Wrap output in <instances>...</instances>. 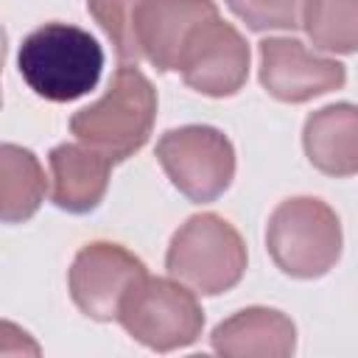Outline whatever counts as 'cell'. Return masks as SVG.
Wrapping results in <instances>:
<instances>
[{"label":"cell","instance_id":"cell-1","mask_svg":"<svg viewBox=\"0 0 358 358\" xmlns=\"http://www.w3.org/2000/svg\"><path fill=\"white\" fill-rule=\"evenodd\" d=\"M154 117L157 90L137 64H120L106 92L70 117V131L112 162H123L148 143Z\"/></svg>","mask_w":358,"mask_h":358},{"label":"cell","instance_id":"cell-2","mask_svg":"<svg viewBox=\"0 0 358 358\" xmlns=\"http://www.w3.org/2000/svg\"><path fill=\"white\" fill-rule=\"evenodd\" d=\"M17 67L39 98L67 103L98 84L103 50L90 31L67 22H48L22 39Z\"/></svg>","mask_w":358,"mask_h":358},{"label":"cell","instance_id":"cell-3","mask_svg":"<svg viewBox=\"0 0 358 358\" xmlns=\"http://www.w3.org/2000/svg\"><path fill=\"white\" fill-rule=\"evenodd\" d=\"M165 268L196 294L215 296L241 282L246 271V243L227 218L199 213L173 232Z\"/></svg>","mask_w":358,"mask_h":358},{"label":"cell","instance_id":"cell-4","mask_svg":"<svg viewBox=\"0 0 358 358\" xmlns=\"http://www.w3.org/2000/svg\"><path fill=\"white\" fill-rule=\"evenodd\" d=\"M266 246L274 266L296 280L327 274L341 257V224L330 204L313 196L285 199L268 218Z\"/></svg>","mask_w":358,"mask_h":358},{"label":"cell","instance_id":"cell-5","mask_svg":"<svg viewBox=\"0 0 358 358\" xmlns=\"http://www.w3.org/2000/svg\"><path fill=\"white\" fill-rule=\"evenodd\" d=\"M117 322L148 350L171 352L190 347L204 327L196 291L176 277H143L123 299Z\"/></svg>","mask_w":358,"mask_h":358},{"label":"cell","instance_id":"cell-6","mask_svg":"<svg viewBox=\"0 0 358 358\" xmlns=\"http://www.w3.org/2000/svg\"><path fill=\"white\" fill-rule=\"evenodd\" d=\"M157 159L173 187L190 201H215L235 176V148L213 126L171 129L157 143Z\"/></svg>","mask_w":358,"mask_h":358},{"label":"cell","instance_id":"cell-7","mask_svg":"<svg viewBox=\"0 0 358 358\" xmlns=\"http://www.w3.org/2000/svg\"><path fill=\"white\" fill-rule=\"evenodd\" d=\"M145 274V263L126 246L92 241L78 249L70 266V296L84 316L95 322H112L117 319L126 294Z\"/></svg>","mask_w":358,"mask_h":358},{"label":"cell","instance_id":"cell-8","mask_svg":"<svg viewBox=\"0 0 358 358\" xmlns=\"http://www.w3.org/2000/svg\"><path fill=\"white\" fill-rule=\"evenodd\" d=\"M179 73L187 87L210 98L235 95L249 76V45L232 22L210 17L190 36Z\"/></svg>","mask_w":358,"mask_h":358},{"label":"cell","instance_id":"cell-9","mask_svg":"<svg viewBox=\"0 0 358 358\" xmlns=\"http://www.w3.org/2000/svg\"><path fill=\"white\" fill-rule=\"evenodd\" d=\"M257 53L263 90L285 103H305L310 98L341 90L347 81L341 62L316 56L291 36H268L257 45Z\"/></svg>","mask_w":358,"mask_h":358},{"label":"cell","instance_id":"cell-10","mask_svg":"<svg viewBox=\"0 0 358 358\" xmlns=\"http://www.w3.org/2000/svg\"><path fill=\"white\" fill-rule=\"evenodd\" d=\"M210 17H218L213 0H143L137 11V42L143 59L157 70H179L182 53Z\"/></svg>","mask_w":358,"mask_h":358},{"label":"cell","instance_id":"cell-11","mask_svg":"<svg viewBox=\"0 0 358 358\" xmlns=\"http://www.w3.org/2000/svg\"><path fill=\"white\" fill-rule=\"evenodd\" d=\"M50 199L59 210L90 213L95 210L109 185V168L115 165L101 151L84 143H62L50 151Z\"/></svg>","mask_w":358,"mask_h":358},{"label":"cell","instance_id":"cell-12","mask_svg":"<svg viewBox=\"0 0 358 358\" xmlns=\"http://www.w3.org/2000/svg\"><path fill=\"white\" fill-rule=\"evenodd\" d=\"M213 350L227 358H288L296 347L294 322L274 308H243L213 330Z\"/></svg>","mask_w":358,"mask_h":358},{"label":"cell","instance_id":"cell-13","mask_svg":"<svg viewBox=\"0 0 358 358\" xmlns=\"http://www.w3.org/2000/svg\"><path fill=\"white\" fill-rule=\"evenodd\" d=\"M302 145L310 165L327 176L358 173V106L330 103L308 115Z\"/></svg>","mask_w":358,"mask_h":358},{"label":"cell","instance_id":"cell-14","mask_svg":"<svg viewBox=\"0 0 358 358\" xmlns=\"http://www.w3.org/2000/svg\"><path fill=\"white\" fill-rule=\"evenodd\" d=\"M45 171L39 159L14 143L0 145V218L6 224L28 221L45 199Z\"/></svg>","mask_w":358,"mask_h":358},{"label":"cell","instance_id":"cell-15","mask_svg":"<svg viewBox=\"0 0 358 358\" xmlns=\"http://www.w3.org/2000/svg\"><path fill=\"white\" fill-rule=\"evenodd\" d=\"M302 28L313 48L327 53L358 50V0H305Z\"/></svg>","mask_w":358,"mask_h":358},{"label":"cell","instance_id":"cell-16","mask_svg":"<svg viewBox=\"0 0 358 358\" xmlns=\"http://www.w3.org/2000/svg\"><path fill=\"white\" fill-rule=\"evenodd\" d=\"M143 0H87L92 20L109 36L117 59L123 64H137L143 59L137 42V11Z\"/></svg>","mask_w":358,"mask_h":358},{"label":"cell","instance_id":"cell-17","mask_svg":"<svg viewBox=\"0 0 358 358\" xmlns=\"http://www.w3.org/2000/svg\"><path fill=\"white\" fill-rule=\"evenodd\" d=\"M227 6L252 31H296V28H302L305 0H227Z\"/></svg>","mask_w":358,"mask_h":358}]
</instances>
